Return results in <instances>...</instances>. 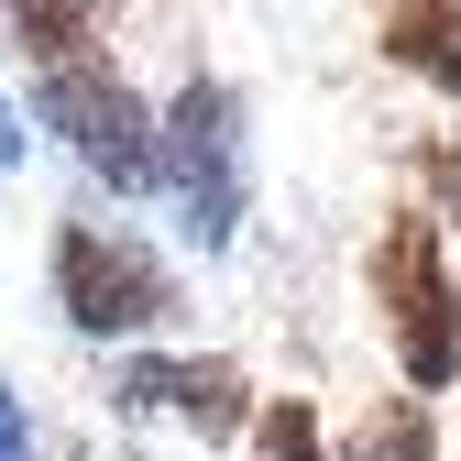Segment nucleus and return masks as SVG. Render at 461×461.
<instances>
[{"mask_svg": "<svg viewBox=\"0 0 461 461\" xmlns=\"http://www.w3.org/2000/svg\"><path fill=\"white\" fill-rule=\"evenodd\" d=\"M340 461H450V407H429V395H374V407L340 429Z\"/></svg>", "mask_w": 461, "mask_h": 461, "instance_id": "nucleus-8", "label": "nucleus"}, {"mask_svg": "<svg viewBox=\"0 0 461 461\" xmlns=\"http://www.w3.org/2000/svg\"><path fill=\"white\" fill-rule=\"evenodd\" d=\"M374 55H384L407 88H429V99L461 110V0H384Z\"/></svg>", "mask_w": 461, "mask_h": 461, "instance_id": "nucleus-6", "label": "nucleus"}, {"mask_svg": "<svg viewBox=\"0 0 461 461\" xmlns=\"http://www.w3.org/2000/svg\"><path fill=\"white\" fill-rule=\"evenodd\" d=\"M23 122L55 132V154H67L88 187H110V198H165V122H154V99L110 67V55L33 77Z\"/></svg>", "mask_w": 461, "mask_h": 461, "instance_id": "nucleus-4", "label": "nucleus"}, {"mask_svg": "<svg viewBox=\"0 0 461 461\" xmlns=\"http://www.w3.org/2000/svg\"><path fill=\"white\" fill-rule=\"evenodd\" d=\"M0 23H12V44H23L33 77L110 55V0H0Z\"/></svg>", "mask_w": 461, "mask_h": 461, "instance_id": "nucleus-7", "label": "nucleus"}, {"mask_svg": "<svg viewBox=\"0 0 461 461\" xmlns=\"http://www.w3.org/2000/svg\"><path fill=\"white\" fill-rule=\"evenodd\" d=\"M363 319H374V340H384V363H395L407 395H429V407L461 395V253L407 198L363 242Z\"/></svg>", "mask_w": 461, "mask_h": 461, "instance_id": "nucleus-2", "label": "nucleus"}, {"mask_svg": "<svg viewBox=\"0 0 461 461\" xmlns=\"http://www.w3.org/2000/svg\"><path fill=\"white\" fill-rule=\"evenodd\" d=\"M0 461H44V407L12 363H0Z\"/></svg>", "mask_w": 461, "mask_h": 461, "instance_id": "nucleus-10", "label": "nucleus"}, {"mask_svg": "<svg viewBox=\"0 0 461 461\" xmlns=\"http://www.w3.org/2000/svg\"><path fill=\"white\" fill-rule=\"evenodd\" d=\"M253 407H264V384L230 352H198V340L110 352V418H165V429H187L198 450H242L253 439Z\"/></svg>", "mask_w": 461, "mask_h": 461, "instance_id": "nucleus-5", "label": "nucleus"}, {"mask_svg": "<svg viewBox=\"0 0 461 461\" xmlns=\"http://www.w3.org/2000/svg\"><path fill=\"white\" fill-rule=\"evenodd\" d=\"M450 461H461V429H450Z\"/></svg>", "mask_w": 461, "mask_h": 461, "instance_id": "nucleus-14", "label": "nucleus"}, {"mask_svg": "<svg viewBox=\"0 0 461 461\" xmlns=\"http://www.w3.org/2000/svg\"><path fill=\"white\" fill-rule=\"evenodd\" d=\"M23 154H33V122L12 110V88H0V176H23Z\"/></svg>", "mask_w": 461, "mask_h": 461, "instance_id": "nucleus-12", "label": "nucleus"}, {"mask_svg": "<svg viewBox=\"0 0 461 461\" xmlns=\"http://www.w3.org/2000/svg\"><path fill=\"white\" fill-rule=\"evenodd\" d=\"M352 12H384V0H352Z\"/></svg>", "mask_w": 461, "mask_h": 461, "instance_id": "nucleus-13", "label": "nucleus"}, {"mask_svg": "<svg viewBox=\"0 0 461 461\" xmlns=\"http://www.w3.org/2000/svg\"><path fill=\"white\" fill-rule=\"evenodd\" d=\"M253 461H340V418L319 407L308 384H275L264 407H253V439H242Z\"/></svg>", "mask_w": 461, "mask_h": 461, "instance_id": "nucleus-9", "label": "nucleus"}, {"mask_svg": "<svg viewBox=\"0 0 461 461\" xmlns=\"http://www.w3.org/2000/svg\"><path fill=\"white\" fill-rule=\"evenodd\" d=\"M154 122H165V209H176V242L198 264H230L242 230H253V110H242V88L187 67L154 99Z\"/></svg>", "mask_w": 461, "mask_h": 461, "instance_id": "nucleus-3", "label": "nucleus"}, {"mask_svg": "<svg viewBox=\"0 0 461 461\" xmlns=\"http://www.w3.org/2000/svg\"><path fill=\"white\" fill-rule=\"evenodd\" d=\"M44 308L88 352H143V340L187 330V264L110 209H67L44 230Z\"/></svg>", "mask_w": 461, "mask_h": 461, "instance_id": "nucleus-1", "label": "nucleus"}, {"mask_svg": "<svg viewBox=\"0 0 461 461\" xmlns=\"http://www.w3.org/2000/svg\"><path fill=\"white\" fill-rule=\"evenodd\" d=\"M418 176H429V198H407V209H429L439 230H461V143H418Z\"/></svg>", "mask_w": 461, "mask_h": 461, "instance_id": "nucleus-11", "label": "nucleus"}]
</instances>
